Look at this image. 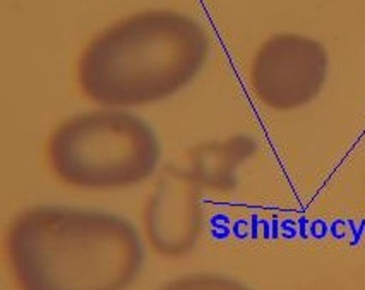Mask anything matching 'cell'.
Returning <instances> with one entry per match:
<instances>
[{"instance_id": "1", "label": "cell", "mask_w": 365, "mask_h": 290, "mask_svg": "<svg viewBox=\"0 0 365 290\" xmlns=\"http://www.w3.org/2000/svg\"><path fill=\"white\" fill-rule=\"evenodd\" d=\"M16 280L28 290H115L143 270L144 247L129 220L105 211L29 208L7 232Z\"/></svg>"}, {"instance_id": "2", "label": "cell", "mask_w": 365, "mask_h": 290, "mask_svg": "<svg viewBox=\"0 0 365 290\" xmlns=\"http://www.w3.org/2000/svg\"><path fill=\"white\" fill-rule=\"evenodd\" d=\"M210 40L197 21L170 11L130 16L96 36L79 61V84L107 106L172 96L205 66Z\"/></svg>"}, {"instance_id": "3", "label": "cell", "mask_w": 365, "mask_h": 290, "mask_svg": "<svg viewBox=\"0 0 365 290\" xmlns=\"http://www.w3.org/2000/svg\"><path fill=\"white\" fill-rule=\"evenodd\" d=\"M48 159L67 184L117 189L156 172L160 143L143 119L120 110H96L76 115L53 132Z\"/></svg>"}, {"instance_id": "4", "label": "cell", "mask_w": 365, "mask_h": 290, "mask_svg": "<svg viewBox=\"0 0 365 290\" xmlns=\"http://www.w3.org/2000/svg\"><path fill=\"white\" fill-rule=\"evenodd\" d=\"M328 76V54L312 38L283 33L259 49L252 64V88L274 110L307 105L321 93Z\"/></svg>"}, {"instance_id": "5", "label": "cell", "mask_w": 365, "mask_h": 290, "mask_svg": "<svg viewBox=\"0 0 365 290\" xmlns=\"http://www.w3.org/2000/svg\"><path fill=\"white\" fill-rule=\"evenodd\" d=\"M148 241L156 253L182 256L196 246L201 234L197 182L187 172L168 167L144 210Z\"/></svg>"}, {"instance_id": "6", "label": "cell", "mask_w": 365, "mask_h": 290, "mask_svg": "<svg viewBox=\"0 0 365 290\" xmlns=\"http://www.w3.org/2000/svg\"><path fill=\"white\" fill-rule=\"evenodd\" d=\"M256 143L247 136L202 144L190 153V176L201 186L218 191H230L235 186V170L244 160L254 155Z\"/></svg>"}]
</instances>
